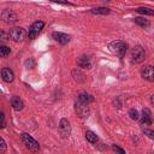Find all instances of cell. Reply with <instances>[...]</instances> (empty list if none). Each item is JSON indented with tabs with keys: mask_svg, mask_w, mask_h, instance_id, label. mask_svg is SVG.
<instances>
[{
	"mask_svg": "<svg viewBox=\"0 0 154 154\" xmlns=\"http://www.w3.org/2000/svg\"><path fill=\"white\" fill-rule=\"evenodd\" d=\"M85 138H87V141H88L89 143H91V144H95V143L99 141V138H97L96 134H95V132H93V131H90V130L85 132Z\"/></svg>",
	"mask_w": 154,
	"mask_h": 154,
	"instance_id": "cell-16",
	"label": "cell"
},
{
	"mask_svg": "<svg viewBox=\"0 0 154 154\" xmlns=\"http://www.w3.org/2000/svg\"><path fill=\"white\" fill-rule=\"evenodd\" d=\"M131 58H132V63H136V64L142 63V61L144 60V58H146V52H144V49H143L141 46H136V47L134 48V51H132Z\"/></svg>",
	"mask_w": 154,
	"mask_h": 154,
	"instance_id": "cell-7",
	"label": "cell"
},
{
	"mask_svg": "<svg viewBox=\"0 0 154 154\" xmlns=\"http://www.w3.org/2000/svg\"><path fill=\"white\" fill-rule=\"evenodd\" d=\"M10 52H11L10 47H7V46H1L0 47V55L1 57H7L10 54Z\"/></svg>",
	"mask_w": 154,
	"mask_h": 154,
	"instance_id": "cell-20",
	"label": "cell"
},
{
	"mask_svg": "<svg viewBox=\"0 0 154 154\" xmlns=\"http://www.w3.org/2000/svg\"><path fill=\"white\" fill-rule=\"evenodd\" d=\"M134 22H135L137 25L142 26V28H148V26H149V22H148L147 19L142 18V17H136V18H134Z\"/></svg>",
	"mask_w": 154,
	"mask_h": 154,
	"instance_id": "cell-18",
	"label": "cell"
},
{
	"mask_svg": "<svg viewBox=\"0 0 154 154\" xmlns=\"http://www.w3.org/2000/svg\"><path fill=\"white\" fill-rule=\"evenodd\" d=\"M1 18H2L4 22H6V23H11V22H16V20H17L16 13H14L12 10H8V8L4 10V11L1 12Z\"/></svg>",
	"mask_w": 154,
	"mask_h": 154,
	"instance_id": "cell-10",
	"label": "cell"
},
{
	"mask_svg": "<svg viewBox=\"0 0 154 154\" xmlns=\"http://www.w3.org/2000/svg\"><path fill=\"white\" fill-rule=\"evenodd\" d=\"M25 65H26V66H29V69H32V67L35 66V61H34V60H32V59L30 58L29 60H26V63H25Z\"/></svg>",
	"mask_w": 154,
	"mask_h": 154,
	"instance_id": "cell-25",
	"label": "cell"
},
{
	"mask_svg": "<svg viewBox=\"0 0 154 154\" xmlns=\"http://www.w3.org/2000/svg\"><path fill=\"white\" fill-rule=\"evenodd\" d=\"M1 78L6 83H11L14 79V73L10 67H4L1 70Z\"/></svg>",
	"mask_w": 154,
	"mask_h": 154,
	"instance_id": "cell-11",
	"label": "cell"
},
{
	"mask_svg": "<svg viewBox=\"0 0 154 154\" xmlns=\"http://www.w3.org/2000/svg\"><path fill=\"white\" fill-rule=\"evenodd\" d=\"M49 1H52V2H57V4H63V5L69 4L67 0H49Z\"/></svg>",
	"mask_w": 154,
	"mask_h": 154,
	"instance_id": "cell-26",
	"label": "cell"
},
{
	"mask_svg": "<svg viewBox=\"0 0 154 154\" xmlns=\"http://www.w3.org/2000/svg\"><path fill=\"white\" fill-rule=\"evenodd\" d=\"M75 111H76L77 116H78L79 118H82V119L88 118L89 114H90L89 105H88V103H84V102H82V101H79L78 99H77L76 102H75Z\"/></svg>",
	"mask_w": 154,
	"mask_h": 154,
	"instance_id": "cell-2",
	"label": "cell"
},
{
	"mask_svg": "<svg viewBox=\"0 0 154 154\" xmlns=\"http://www.w3.org/2000/svg\"><path fill=\"white\" fill-rule=\"evenodd\" d=\"M129 116H130V118H131L132 120H138V118H140V114H138V112H137L135 108H131V109L129 111Z\"/></svg>",
	"mask_w": 154,
	"mask_h": 154,
	"instance_id": "cell-21",
	"label": "cell"
},
{
	"mask_svg": "<svg viewBox=\"0 0 154 154\" xmlns=\"http://www.w3.org/2000/svg\"><path fill=\"white\" fill-rule=\"evenodd\" d=\"M58 130H59V134L63 138H67L71 134V125H70V122L66 119V118H61L60 122H59V126H58Z\"/></svg>",
	"mask_w": 154,
	"mask_h": 154,
	"instance_id": "cell-5",
	"label": "cell"
},
{
	"mask_svg": "<svg viewBox=\"0 0 154 154\" xmlns=\"http://www.w3.org/2000/svg\"><path fill=\"white\" fill-rule=\"evenodd\" d=\"M108 48H109L111 52L116 53L117 55L124 57L125 53H126V51H128V43H125V42L122 41V40H114V41L109 42Z\"/></svg>",
	"mask_w": 154,
	"mask_h": 154,
	"instance_id": "cell-1",
	"label": "cell"
},
{
	"mask_svg": "<svg viewBox=\"0 0 154 154\" xmlns=\"http://www.w3.org/2000/svg\"><path fill=\"white\" fill-rule=\"evenodd\" d=\"M90 12L93 14H108L111 11L107 7H96V8H91Z\"/></svg>",
	"mask_w": 154,
	"mask_h": 154,
	"instance_id": "cell-17",
	"label": "cell"
},
{
	"mask_svg": "<svg viewBox=\"0 0 154 154\" xmlns=\"http://www.w3.org/2000/svg\"><path fill=\"white\" fill-rule=\"evenodd\" d=\"M5 150H6V143L4 138H0V153H5Z\"/></svg>",
	"mask_w": 154,
	"mask_h": 154,
	"instance_id": "cell-24",
	"label": "cell"
},
{
	"mask_svg": "<svg viewBox=\"0 0 154 154\" xmlns=\"http://www.w3.org/2000/svg\"><path fill=\"white\" fill-rule=\"evenodd\" d=\"M77 65L79 67H83V69H90L91 67V63H90L89 57H87V55L79 57L78 60H77Z\"/></svg>",
	"mask_w": 154,
	"mask_h": 154,
	"instance_id": "cell-14",
	"label": "cell"
},
{
	"mask_svg": "<svg viewBox=\"0 0 154 154\" xmlns=\"http://www.w3.org/2000/svg\"><path fill=\"white\" fill-rule=\"evenodd\" d=\"M11 106L14 111H22L24 107V102L22 101V99L19 96H12L11 97Z\"/></svg>",
	"mask_w": 154,
	"mask_h": 154,
	"instance_id": "cell-13",
	"label": "cell"
},
{
	"mask_svg": "<svg viewBox=\"0 0 154 154\" xmlns=\"http://www.w3.org/2000/svg\"><path fill=\"white\" fill-rule=\"evenodd\" d=\"M79 101H82V102H84V103H90V102H93L94 101V97L90 95V94H88V93H85V91H82V93H79L78 94V97H77Z\"/></svg>",
	"mask_w": 154,
	"mask_h": 154,
	"instance_id": "cell-15",
	"label": "cell"
},
{
	"mask_svg": "<svg viewBox=\"0 0 154 154\" xmlns=\"http://www.w3.org/2000/svg\"><path fill=\"white\" fill-rule=\"evenodd\" d=\"M136 11L141 14H148V16H154V10L148 8V7H138L136 8Z\"/></svg>",
	"mask_w": 154,
	"mask_h": 154,
	"instance_id": "cell-19",
	"label": "cell"
},
{
	"mask_svg": "<svg viewBox=\"0 0 154 154\" xmlns=\"http://www.w3.org/2000/svg\"><path fill=\"white\" fill-rule=\"evenodd\" d=\"M141 75H142V77H143L146 81H148V82H154V66H150V65L146 66V67L141 71Z\"/></svg>",
	"mask_w": 154,
	"mask_h": 154,
	"instance_id": "cell-9",
	"label": "cell"
},
{
	"mask_svg": "<svg viewBox=\"0 0 154 154\" xmlns=\"http://www.w3.org/2000/svg\"><path fill=\"white\" fill-rule=\"evenodd\" d=\"M112 149H113L116 153H119V154H125V150H124L123 148H120V147L116 146V144H112Z\"/></svg>",
	"mask_w": 154,
	"mask_h": 154,
	"instance_id": "cell-23",
	"label": "cell"
},
{
	"mask_svg": "<svg viewBox=\"0 0 154 154\" xmlns=\"http://www.w3.org/2000/svg\"><path fill=\"white\" fill-rule=\"evenodd\" d=\"M43 26H45V23H43L42 20H36V22H34V23L30 25V28H29L28 37H29L30 40H34V38L38 35V32L43 29Z\"/></svg>",
	"mask_w": 154,
	"mask_h": 154,
	"instance_id": "cell-6",
	"label": "cell"
},
{
	"mask_svg": "<svg viewBox=\"0 0 154 154\" xmlns=\"http://www.w3.org/2000/svg\"><path fill=\"white\" fill-rule=\"evenodd\" d=\"M142 119H141V124L142 125H150L153 123V118H152V112L149 108H143L142 109Z\"/></svg>",
	"mask_w": 154,
	"mask_h": 154,
	"instance_id": "cell-12",
	"label": "cell"
},
{
	"mask_svg": "<svg viewBox=\"0 0 154 154\" xmlns=\"http://www.w3.org/2000/svg\"><path fill=\"white\" fill-rule=\"evenodd\" d=\"M143 134L149 137L150 140H154V131L153 130H149V129H143Z\"/></svg>",
	"mask_w": 154,
	"mask_h": 154,
	"instance_id": "cell-22",
	"label": "cell"
},
{
	"mask_svg": "<svg viewBox=\"0 0 154 154\" xmlns=\"http://www.w3.org/2000/svg\"><path fill=\"white\" fill-rule=\"evenodd\" d=\"M26 36V32L23 28H19V26H16V28H12L10 31H8V37L12 38V41L14 42H22Z\"/></svg>",
	"mask_w": 154,
	"mask_h": 154,
	"instance_id": "cell-4",
	"label": "cell"
},
{
	"mask_svg": "<svg viewBox=\"0 0 154 154\" xmlns=\"http://www.w3.org/2000/svg\"><path fill=\"white\" fill-rule=\"evenodd\" d=\"M52 37L57 41V42H59L60 45H66V43H69L70 42V35H67V34H64V32H59V31H54L53 34H52Z\"/></svg>",
	"mask_w": 154,
	"mask_h": 154,
	"instance_id": "cell-8",
	"label": "cell"
},
{
	"mask_svg": "<svg viewBox=\"0 0 154 154\" xmlns=\"http://www.w3.org/2000/svg\"><path fill=\"white\" fill-rule=\"evenodd\" d=\"M150 102H152V105L154 106V94H153V95L150 96Z\"/></svg>",
	"mask_w": 154,
	"mask_h": 154,
	"instance_id": "cell-27",
	"label": "cell"
},
{
	"mask_svg": "<svg viewBox=\"0 0 154 154\" xmlns=\"http://www.w3.org/2000/svg\"><path fill=\"white\" fill-rule=\"evenodd\" d=\"M20 136H22V141L24 142V144L26 146V148H29V150H31V152H37V150L40 149L38 142H37L36 140H34L29 134L23 132Z\"/></svg>",
	"mask_w": 154,
	"mask_h": 154,
	"instance_id": "cell-3",
	"label": "cell"
}]
</instances>
